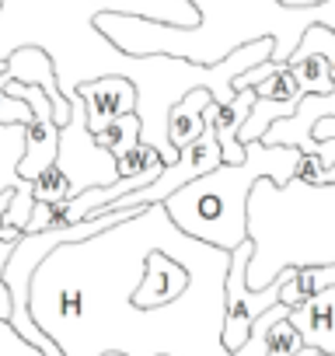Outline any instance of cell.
<instances>
[{
  "label": "cell",
  "mask_w": 335,
  "mask_h": 356,
  "mask_svg": "<svg viewBox=\"0 0 335 356\" xmlns=\"http://www.w3.org/2000/svg\"><path fill=\"white\" fill-rule=\"evenodd\" d=\"M279 8H286V11H304V8H321V4H328V0H276Z\"/></svg>",
  "instance_id": "cell-24"
},
{
  "label": "cell",
  "mask_w": 335,
  "mask_h": 356,
  "mask_svg": "<svg viewBox=\"0 0 335 356\" xmlns=\"http://www.w3.org/2000/svg\"><path fill=\"white\" fill-rule=\"evenodd\" d=\"M63 95L77 98L84 105V122H88L91 136L105 133L119 115H129V112L140 108L136 81H129L122 74H105V77H95V81H81L74 88H63Z\"/></svg>",
  "instance_id": "cell-7"
},
{
  "label": "cell",
  "mask_w": 335,
  "mask_h": 356,
  "mask_svg": "<svg viewBox=\"0 0 335 356\" xmlns=\"http://www.w3.org/2000/svg\"><path fill=\"white\" fill-rule=\"evenodd\" d=\"M8 283V290H11V328L25 339V342H32L42 356H63L39 328H35V321H32V314H28V286H32V280H4ZM108 356H119V353H108Z\"/></svg>",
  "instance_id": "cell-14"
},
{
  "label": "cell",
  "mask_w": 335,
  "mask_h": 356,
  "mask_svg": "<svg viewBox=\"0 0 335 356\" xmlns=\"http://www.w3.org/2000/svg\"><path fill=\"white\" fill-rule=\"evenodd\" d=\"M74 105V115H70V126L60 129V154H56V168L67 175L70 182V193L81 196L88 189H101V186H112L119 182L115 178V161L108 150H101L95 143V136L88 133V122H84V105L77 98H70Z\"/></svg>",
  "instance_id": "cell-5"
},
{
  "label": "cell",
  "mask_w": 335,
  "mask_h": 356,
  "mask_svg": "<svg viewBox=\"0 0 335 356\" xmlns=\"http://www.w3.org/2000/svg\"><path fill=\"white\" fill-rule=\"evenodd\" d=\"M22 157H25V126H0V193H15L4 224L25 234L35 210V196H32V182H25L18 171Z\"/></svg>",
  "instance_id": "cell-8"
},
{
  "label": "cell",
  "mask_w": 335,
  "mask_h": 356,
  "mask_svg": "<svg viewBox=\"0 0 335 356\" xmlns=\"http://www.w3.org/2000/svg\"><path fill=\"white\" fill-rule=\"evenodd\" d=\"M297 182H304V186H332L335 182V164H328V161H321L318 154H304L300 150V164H297Z\"/></svg>",
  "instance_id": "cell-21"
},
{
  "label": "cell",
  "mask_w": 335,
  "mask_h": 356,
  "mask_svg": "<svg viewBox=\"0 0 335 356\" xmlns=\"http://www.w3.org/2000/svg\"><path fill=\"white\" fill-rule=\"evenodd\" d=\"M252 108H255V88L234 91V98H231L227 105L210 102V105L203 108V122H206V129L213 133V140H217V147H220V154H224V164H245L248 150L241 147L238 133H241V126H245V119H248Z\"/></svg>",
  "instance_id": "cell-10"
},
{
  "label": "cell",
  "mask_w": 335,
  "mask_h": 356,
  "mask_svg": "<svg viewBox=\"0 0 335 356\" xmlns=\"http://www.w3.org/2000/svg\"><path fill=\"white\" fill-rule=\"evenodd\" d=\"M231 252L182 234L164 207L74 245L32 276L28 314L63 356H231L224 280Z\"/></svg>",
  "instance_id": "cell-1"
},
{
  "label": "cell",
  "mask_w": 335,
  "mask_h": 356,
  "mask_svg": "<svg viewBox=\"0 0 335 356\" xmlns=\"http://www.w3.org/2000/svg\"><path fill=\"white\" fill-rule=\"evenodd\" d=\"M11 241H0V321H11V290L4 283V269H8V259H11Z\"/></svg>",
  "instance_id": "cell-23"
},
{
  "label": "cell",
  "mask_w": 335,
  "mask_h": 356,
  "mask_svg": "<svg viewBox=\"0 0 335 356\" xmlns=\"http://www.w3.org/2000/svg\"><path fill=\"white\" fill-rule=\"evenodd\" d=\"M4 91L11 98L28 102V108H32V119L25 126V157H22L18 171H22L25 182H35L49 164H56V154H60V126H56V115H53V102L46 98L42 88L18 84V81H8V77H4Z\"/></svg>",
  "instance_id": "cell-6"
},
{
  "label": "cell",
  "mask_w": 335,
  "mask_h": 356,
  "mask_svg": "<svg viewBox=\"0 0 335 356\" xmlns=\"http://www.w3.org/2000/svg\"><path fill=\"white\" fill-rule=\"evenodd\" d=\"M8 81H18V84H35L46 91V98L53 102V115H56V126H70V115H74V105L70 98L63 95L60 88V77H56V63L46 49L39 46H22L8 56Z\"/></svg>",
  "instance_id": "cell-9"
},
{
  "label": "cell",
  "mask_w": 335,
  "mask_h": 356,
  "mask_svg": "<svg viewBox=\"0 0 335 356\" xmlns=\"http://www.w3.org/2000/svg\"><path fill=\"white\" fill-rule=\"evenodd\" d=\"M248 286L265 290L283 269L335 266V182H255L248 196Z\"/></svg>",
  "instance_id": "cell-2"
},
{
  "label": "cell",
  "mask_w": 335,
  "mask_h": 356,
  "mask_svg": "<svg viewBox=\"0 0 335 356\" xmlns=\"http://www.w3.org/2000/svg\"><path fill=\"white\" fill-rule=\"evenodd\" d=\"M248 266H252V241H245L241 248L231 252V266H227V280H224V335L220 339H224V349L231 356L248 342L252 325L279 304L283 286L297 276V269H283L276 276V283H269L265 290H252Z\"/></svg>",
  "instance_id": "cell-4"
},
{
  "label": "cell",
  "mask_w": 335,
  "mask_h": 356,
  "mask_svg": "<svg viewBox=\"0 0 335 356\" xmlns=\"http://www.w3.org/2000/svg\"><path fill=\"white\" fill-rule=\"evenodd\" d=\"M314 356H325V353H314Z\"/></svg>",
  "instance_id": "cell-26"
},
{
  "label": "cell",
  "mask_w": 335,
  "mask_h": 356,
  "mask_svg": "<svg viewBox=\"0 0 335 356\" xmlns=\"http://www.w3.org/2000/svg\"><path fill=\"white\" fill-rule=\"evenodd\" d=\"M0 77H8V60H0Z\"/></svg>",
  "instance_id": "cell-25"
},
{
  "label": "cell",
  "mask_w": 335,
  "mask_h": 356,
  "mask_svg": "<svg viewBox=\"0 0 335 356\" xmlns=\"http://www.w3.org/2000/svg\"><path fill=\"white\" fill-rule=\"evenodd\" d=\"M279 318H290V307H283V304H276L272 311H265L255 325H252V335H248V342L234 353V356H265V332H269V325L272 321H279Z\"/></svg>",
  "instance_id": "cell-20"
},
{
  "label": "cell",
  "mask_w": 335,
  "mask_h": 356,
  "mask_svg": "<svg viewBox=\"0 0 335 356\" xmlns=\"http://www.w3.org/2000/svg\"><path fill=\"white\" fill-rule=\"evenodd\" d=\"M0 8H4V0H0Z\"/></svg>",
  "instance_id": "cell-27"
},
{
  "label": "cell",
  "mask_w": 335,
  "mask_h": 356,
  "mask_svg": "<svg viewBox=\"0 0 335 356\" xmlns=\"http://www.w3.org/2000/svg\"><path fill=\"white\" fill-rule=\"evenodd\" d=\"M32 196H35V203H49V207H56V203H67V200H74V193H70V182H67V175L56 168V164H49L35 182H32Z\"/></svg>",
  "instance_id": "cell-18"
},
{
  "label": "cell",
  "mask_w": 335,
  "mask_h": 356,
  "mask_svg": "<svg viewBox=\"0 0 335 356\" xmlns=\"http://www.w3.org/2000/svg\"><path fill=\"white\" fill-rule=\"evenodd\" d=\"M300 349H304V339L290 325V318H279V321L269 325V332H265V356H297Z\"/></svg>",
  "instance_id": "cell-19"
},
{
  "label": "cell",
  "mask_w": 335,
  "mask_h": 356,
  "mask_svg": "<svg viewBox=\"0 0 335 356\" xmlns=\"http://www.w3.org/2000/svg\"><path fill=\"white\" fill-rule=\"evenodd\" d=\"M245 164H220L217 171L196 178L193 186L164 203L172 224L220 252H234L248 241V196L255 182L286 186L293 182L300 150L297 147H265L262 140L245 147Z\"/></svg>",
  "instance_id": "cell-3"
},
{
  "label": "cell",
  "mask_w": 335,
  "mask_h": 356,
  "mask_svg": "<svg viewBox=\"0 0 335 356\" xmlns=\"http://www.w3.org/2000/svg\"><path fill=\"white\" fill-rule=\"evenodd\" d=\"M213 102V95L206 88H193L189 95H182L172 108H168V143L172 150H186L193 147L203 133H206V122H203V108Z\"/></svg>",
  "instance_id": "cell-13"
},
{
  "label": "cell",
  "mask_w": 335,
  "mask_h": 356,
  "mask_svg": "<svg viewBox=\"0 0 335 356\" xmlns=\"http://www.w3.org/2000/svg\"><path fill=\"white\" fill-rule=\"evenodd\" d=\"M321 119H335V91L332 95H304L297 112L290 119L272 122L269 133L262 136V143L265 147H297V150H304Z\"/></svg>",
  "instance_id": "cell-11"
},
{
  "label": "cell",
  "mask_w": 335,
  "mask_h": 356,
  "mask_svg": "<svg viewBox=\"0 0 335 356\" xmlns=\"http://www.w3.org/2000/svg\"><path fill=\"white\" fill-rule=\"evenodd\" d=\"M161 168H164V157L147 140H140L133 150L115 157V178H136V175H150V171H161Z\"/></svg>",
  "instance_id": "cell-17"
},
{
  "label": "cell",
  "mask_w": 335,
  "mask_h": 356,
  "mask_svg": "<svg viewBox=\"0 0 335 356\" xmlns=\"http://www.w3.org/2000/svg\"><path fill=\"white\" fill-rule=\"evenodd\" d=\"M290 325L300 332L307 349L335 356V286L307 297L300 307L290 311Z\"/></svg>",
  "instance_id": "cell-12"
},
{
  "label": "cell",
  "mask_w": 335,
  "mask_h": 356,
  "mask_svg": "<svg viewBox=\"0 0 335 356\" xmlns=\"http://www.w3.org/2000/svg\"><path fill=\"white\" fill-rule=\"evenodd\" d=\"M140 140H143V122H140V115H136V112L119 115L105 133H98V136H95V143H98L101 150H108V154H112V161H115L119 154L133 150Z\"/></svg>",
  "instance_id": "cell-16"
},
{
  "label": "cell",
  "mask_w": 335,
  "mask_h": 356,
  "mask_svg": "<svg viewBox=\"0 0 335 356\" xmlns=\"http://www.w3.org/2000/svg\"><path fill=\"white\" fill-rule=\"evenodd\" d=\"M28 119H32L28 102L11 98L4 91V77H0V126H28Z\"/></svg>",
  "instance_id": "cell-22"
},
{
  "label": "cell",
  "mask_w": 335,
  "mask_h": 356,
  "mask_svg": "<svg viewBox=\"0 0 335 356\" xmlns=\"http://www.w3.org/2000/svg\"><path fill=\"white\" fill-rule=\"evenodd\" d=\"M286 67L293 70V77L300 81L304 95H332L335 81H332V63L321 53H290Z\"/></svg>",
  "instance_id": "cell-15"
}]
</instances>
